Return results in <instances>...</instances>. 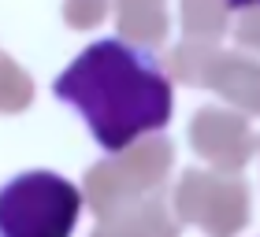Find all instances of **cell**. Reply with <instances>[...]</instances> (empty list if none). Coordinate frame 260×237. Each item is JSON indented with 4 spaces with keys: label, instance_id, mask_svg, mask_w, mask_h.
Returning a JSON list of instances; mask_svg holds the SVG:
<instances>
[{
    "label": "cell",
    "instance_id": "6da1fadb",
    "mask_svg": "<svg viewBox=\"0 0 260 237\" xmlns=\"http://www.w3.org/2000/svg\"><path fill=\"white\" fill-rule=\"evenodd\" d=\"M52 93L89 126L104 152H123L138 137L168 130L175 111V89L156 52L123 37L82 49L52 82Z\"/></svg>",
    "mask_w": 260,
    "mask_h": 237
},
{
    "label": "cell",
    "instance_id": "7a4b0ae2",
    "mask_svg": "<svg viewBox=\"0 0 260 237\" xmlns=\"http://www.w3.org/2000/svg\"><path fill=\"white\" fill-rule=\"evenodd\" d=\"M82 215V193L63 174L26 171L0 189V237H67Z\"/></svg>",
    "mask_w": 260,
    "mask_h": 237
},
{
    "label": "cell",
    "instance_id": "3957f363",
    "mask_svg": "<svg viewBox=\"0 0 260 237\" xmlns=\"http://www.w3.org/2000/svg\"><path fill=\"white\" fill-rule=\"evenodd\" d=\"M231 11H245V8H260V0H223Z\"/></svg>",
    "mask_w": 260,
    "mask_h": 237
}]
</instances>
